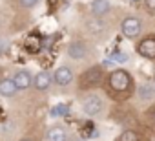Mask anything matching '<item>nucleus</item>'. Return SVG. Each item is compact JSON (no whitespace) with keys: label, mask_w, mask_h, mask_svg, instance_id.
Wrapping results in <instances>:
<instances>
[{"label":"nucleus","mask_w":155,"mask_h":141,"mask_svg":"<svg viewBox=\"0 0 155 141\" xmlns=\"http://www.w3.org/2000/svg\"><path fill=\"white\" fill-rule=\"evenodd\" d=\"M108 83L113 92H128L131 88V75L126 70H113L108 77Z\"/></svg>","instance_id":"obj_1"},{"label":"nucleus","mask_w":155,"mask_h":141,"mask_svg":"<svg viewBox=\"0 0 155 141\" xmlns=\"http://www.w3.org/2000/svg\"><path fill=\"white\" fill-rule=\"evenodd\" d=\"M104 81V70L101 66H91L81 75V88H97Z\"/></svg>","instance_id":"obj_2"},{"label":"nucleus","mask_w":155,"mask_h":141,"mask_svg":"<svg viewBox=\"0 0 155 141\" xmlns=\"http://www.w3.org/2000/svg\"><path fill=\"white\" fill-rule=\"evenodd\" d=\"M81 106H82V112H84L88 117H97V115H101V114L104 112V101H102L97 94L86 95V97L82 99Z\"/></svg>","instance_id":"obj_3"},{"label":"nucleus","mask_w":155,"mask_h":141,"mask_svg":"<svg viewBox=\"0 0 155 141\" xmlns=\"http://www.w3.org/2000/svg\"><path fill=\"white\" fill-rule=\"evenodd\" d=\"M120 31H122V35H124L126 39L133 40V39H137V37L140 35L142 24H140V20H139L137 17H126V19L122 20V24H120Z\"/></svg>","instance_id":"obj_4"},{"label":"nucleus","mask_w":155,"mask_h":141,"mask_svg":"<svg viewBox=\"0 0 155 141\" xmlns=\"http://www.w3.org/2000/svg\"><path fill=\"white\" fill-rule=\"evenodd\" d=\"M51 77H53V83H55L57 86L64 88V86H69V84L73 83L75 74H73V70H71L69 66H58L55 72L51 74Z\"/></svg>","instance_id":"obj_5"},{"label":"nucleus","mask_w":155,"mask_h":141,"mask_svg":"<svg viewBox=\"0 0 155 141\" xmlns=\"http://www.w3.org/2000/svg\"><path fill=\"white\" fill-rule=\"evenodd\" d=\"M68 55L73 60H84L88 57V46L82 40H73L68 44Z\"/></svg>","instance_id":"obj_6"},{"label":"nucleus","mask_w":155,"mask_h":141,"mask_svg":"<svg viewBox=\"0 0 155 141\" xmlns=\"http://www.w3.org/2000/svg\"><path fill=\"white\" fill-rule=\"evenodd\" d=\"M137 51L140 57L144 59H150V60H155V37H146L139 42L137 46Z\"/></svg>","instance_id":"obj_7"},{"label":"nucleus","mask_w":155,"mask_h":141,"mask_svg":"<svg viewBox=\"0 0 155 141\" xmlns=\"http://www.w3.org/2000/svg\"><path fill=\"white\" fill-rule=\"evenodd\" d=\"M53 84V77L49 72H38L37 75H33V86L38 90V92H48L49 86Z\"/></svg>","instance_id":"obj_8"},{"label":"nucleus","mask_w":155,"mask_h":141,"mask_svg":"<svg viewBox=\"0 0 155 141\" xmlns=\"http://www.w3.org/2000/svg\"><path fill=\"white\" fill-rule=\"evenodd\" d=\"M68 139H69L68 128L62 125H53L46 132V141H68Z\"/></svg>","instance_id":"obj_9"},{"label":"nucleus","mask_w":155,"mask_h":141,"mask_svg":"<svg viewBox=\"0 0 155 141\" xmlns=\"http://www.w3.org/2000/svg\"><path fill=\"white\" fill-rule=\"evenodd\" d=\"M13 83L17 86V90H28L33 84V75L28 70H18V72L13 75Z\"/></svg>","instance_id":"obj_10"},{"label":"nucleus","mask_w":155,"mask_h":141,"mask_svg":"<svg viewBox=\"0 0 155 141\" xmlns=\"http://www.w3.org/2000/svg\"><path fill=\"white\" fill-rule=\"evenodd\" d=\"M110 9H111L110 0H93L91 2V15L95 17H104L110 13Z\"/></svg>","instance_id":"obj_11"},{"label":"nucleus","mask_w":155,"mask_h":141,"mask_svg":"<svg viewBox=\"0 0 155 141\" xmlns=\"http://www.w3.org/2000/svg\"><path fill=\"white\" fill-rule=\"evenodd\" d=\"M17 92L18 90H17L13 79H2V81H0V95H2V97H13Z\"/></svg>","instance_id":"obj_12"},{"label":"nucleus","mask_w":155,"mask_h":141,"mask_svg":"<svg viewBox=\"0 0 155 141\" xmlns=\"http://www.w3.org/2000/svg\"><path fill=\"white\" fill-rule=\"evenodd\" d=\"M137 95H139V99H142V101L153 99V97H155V88H153L151 84H142V86H139Z\"/></svg>","instance_id":"obj_13"},{"label":"nucleus","mask_w":155,"mask_h":141,"mask_svg":"<svg viewBox=\"0 0 155 141\" xmlns=\"http://www.w3.org/2000/svg\"><path fill=\"white\" fill-rule=\"evenodd\" d=\"M117 141H139V134L135 130H124Z\"/></svg>","instance_id":"obj_14"},{"label":"nucleus","mask_w":155,"mask_h":141,"mask_svg":"<svg viewBox=\"0 0 155 141\" xmlns=\"http://www.w3.org/2000/svg\"><path fill=\"white\" fill-rule=\"evenodd\" d=\"M38 2L40 0H18V6L22 9H33V8L38 6Z\"/></svg>","instance_id":"obj_15"},{"label":"nucleus","mask_w":155,"mask_h":141,"mask_svg":"<svg viewBox=\"0 0 155 141\" xmlns=\"http://www.w3.org/2000/svg\"><path fill=\"white\" fill-rule=\"evenodd\" d=\"M66 114H68L66 105H57V108L53 110V115H66Z\"/></svg>","instance_id":"obj_16"},{"label":"nucleus","mask_w":155,"mask_h":141,"mask_svg":"<svg viewBox=\"0 0 155 141\" xmlns=\"http://www.w3.org/2000/svg\"><path fill=\"white\" fill-rule=\"evenodd\" d=\"M144 8L150 13H155V0H144Z\"/></svg>","instance_id":"obj_17"},{"label":"nucleus","mask_w":155,"mask_h":141,"mask_svg":"<svg viewBox=\"0 0 155 141\" xmlns=\"http://www.w3.org/2000/svg\"><path fill=\"white\" fill-rule=\"evenodd\" d=\"M4 51H6V42L0 39V55H4Z\"/></svg>","instance_id":"obj_18"},{"label":"nucleus","mask_w":155,"mask_h":141,"mask_svg":"<svg viewBox=\"0 0 155 141\" xmlns=\"http://www.w3.org/2000/svg\"><path fill=\"white\" fill-rule=\"evenodd\" d=\"M20 141H33V139H29V137H22Z\"/></svg>","instance_id":"obj_19"},{"label":"nucleus","mask_w":155,"mask_h":141,"mask_svg":"<svg viewBox=\"0 0 155 141\" xmlns=\"http://www.w3.org/2000/svg\"><path fill=\"white\" fill-rule=\"evenodd\" d=\"M153 123H155V112H153Z\"/></svg>","instance_id":"obj_20"}]
</instances>
